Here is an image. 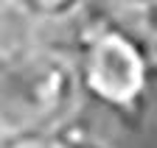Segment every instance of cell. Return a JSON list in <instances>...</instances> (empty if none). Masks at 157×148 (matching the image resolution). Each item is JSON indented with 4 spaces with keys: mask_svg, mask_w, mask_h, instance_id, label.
I'll use <instances>...</instances> for the list:
<instances>
[{
    "mask_svg": "<svg viewBox=\"0 0 157 148\" xmlns=\"http://www.w3.org/2000/svg\"><path fill=\"white\" fill-rule=\"evenodd\" d=\"M59 143V148H109L101 137H95L90 132V126L78 120V115L73 120H67L65 126H59L51 132Z\"/></svg>",
    "mask_w": 157,
    "mask_h": 148,
    "instance_id": "5b68a950",
    "label": "cell"
},
{
    "mask_svg": "<svg viewBox=\"0 0 157 148\" xmlns=\"http://www.w3.org/2000/svg\"><path fill=\"white\" fill-rule=\"evenodd\" d=\"M112 3H118L126 11H151L154 9V0H112Z\"/></svg>",
    "mask_w": 157,
    "mask_h": 148,
    "instance_id": "52a82bcc",
    "label": "cell"
},
{
    "mask_svg": "<svg viewBox=\"0 0 157 148\" xmlns=\"http://www.w3.org/2000/svg\"><path fill=\"white\" fill-rule=\"evenodd\" d=\"M0 148H59L56 137L48 134H9Z\"/></svg>",
    "mask_w": 157,
    "mask_h": 148,
    "instance_id": "8992f818",
    "label": "cell"
},
{
    "mask_svg": "<svg viewBox=\"0 0 157 148\" xmlns=\"http://www.w3.org/2000/svg\"><path fill=\"white\" fill-rule=\"evenodd\" d=\"M39 45L42 42L31 20H25L11 6L0 9V76L23 64Z\"/></svg>",
    "mask_w": 157,
    "mask_h": 148,
    "instance_id": "3957f363",
    "label": "cell"
},
{
    "mask_svg": "<svg viewBox=\"0 0 157 148\" xmlns=\"http://www.w3.org/2000/svg\"><path fill=\"white\" fill-rule=\"evenodd\" d=\"M6 6H11V0H0V9H6Z\"/></svg>",
    "mask_w": 157,
    "mask_h": 148,
    "instance_id": "9c48e42d",
    "label": "cell"
},
{
    "mask_svg": "<svg viewBox=\"0 0 157 148\" xmlns=\"http://www.w3.org/2000/svg\"><path fill=\"white\" fill-rule=\"evenodd\" d=\"M11 9L39 25H65L87 9V0H11Z\"/></svg>",
    "mask_w": 157,
    "mask_h": 148,
    "instance_id": "277c9868",
    "label": "cell"
},
{
    "mask_svg": "<svg viewBox=\"0 0 157 148\" xmlns=\"http://www.w3.org/2000/svg\"><path fill=\"white\" fill-rule=\"evenodd\" d=\"M3 140H6V132H3V126H0V145H3Z\"/></svg>",
    "mask_w": 157,
    "mask_h": 148,
    "instance_id": "ba28073f",
    "label": "cell"
},
{
    "mask_svg": "<svg viewBox=\"0 0 157 148\" xmlns=\"http://www.w3.org/2000/svg\"><path fill=\"white\" fill-rule=\"evenodd\" d=\"M82 89L70 56L39 45L0 76V126L9 134H48L78 115Z\"/></svg>",
    "mask_w": 157,
    "mask_h": 148,
    "instance_id": "7a4b0ae2",
    "label": "cell"
},
{
    "mask_svg": "<svg viewBox=\"0 0 157 148\" xmlns=\"http://www.w3.org/2000/svg\"><path fill=\"white\" fill-rule=\"evenodd\" d=\"M70 62L82 95L132 128L146 120L154 89L151 39L109 17H93L76 36V56Z\"/></svg>",
    "mask_w": 157,
    "mask_h": 148,
    "instance_id": "6da1fadb",
    "label": "cell"
}]
</instances>
